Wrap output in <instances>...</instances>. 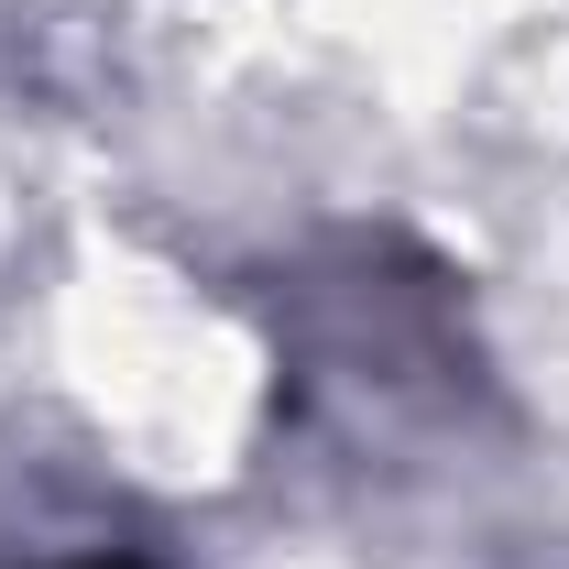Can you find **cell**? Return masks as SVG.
Instances as JSON below:
<instances>
[{"label": "cell", "instance_id": "cell-1", "mask_svg": "<svg viewBox=\"0 0 569 569\" xmlns=\"http://www.w3.org/2000/svg\"><path fill=\"white\" fill-rule=\"evenodd\" d=\"M88 569H132V559H88Z\"/></svg>", "mask_w": 569, "mask_h": 569}]
</instances>
